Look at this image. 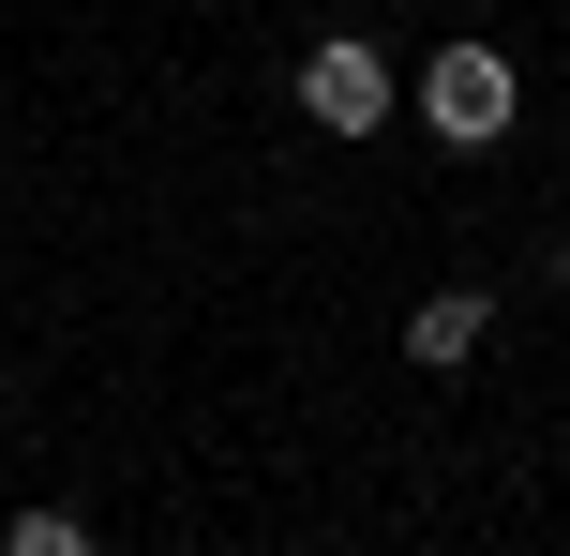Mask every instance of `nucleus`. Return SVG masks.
Returning a JSON list of instances; mask_svg holds the SVG:
<instances>
[{
  "label": "nucleus",
  "mask_w": 570,
  "mask_h": 556,
  "mask_svg": "<svg viewBox=\"0 0 570 556\" xmlns=\"http://www.w3.org/2000/svg\"><path fill=\"white\" fill-rule=\"evenodd\" d=\"M405 106L435 120V150H495V136L525 120V76H511L495 46H435L421 76H405Z\"/></svg>",
  "instance_id": "f257e3e1"
},
{
  "label": "nucleus",
  "mask_w": 570,
  "mask_h": 556,
  "mask_svg": "<svg viewBox=\"0 0 570 556\" xmlns=\"http://www.w3.org/2000/svg\"><path fill=\"white\" fill-rule=\"evenodd\" d=\"M391 106H405V76L361 46V30H331V46L301 60V120H315V136H375Z\"/></svg>",
  "instance_id": "f03ea898"
},
{
  "label": "nucleus",
  "mask_w": 570,
  "mask_h": 556,
  "mask_svg": "<svg viewBox=\"0 0 570 556\" xmlns=\"http://www.w3.org/2000/svg\"><path fill=\"white\" fill-rule=\"evenodd\" d=\"M481 331H495L481 286H435L421 316H405V361H421V377H465V361H481Z\"/></svg>",
  "instance_id": "7ed1b4c3"
},
{
  "label": "nucleus",
  "mask_w": 570,
  "mask_h": 556,
  "mask_svg": "<svg viewBox=\"0 0 570 556\" xmlns=\"http://www.w3.org/2000/svg\"><path fill=\"white\" fill-rule=\"evenodd\" d=\"M0 542H16V556H76V542H90V511H16Z\"/></svg>",
  "instance_id": "20e7f679"
},
{
  "label": "nucleus",
  "mask_w": 570,
  "mask_h": 556,
  "mask_svg": "<svg viewBox=\"0 0 570 556\" xmlns=\"http://www.w3.org/2000/svg\"><path fill=\"white\" fill-rule=\"evenodd\" d=\"M556 286H570V226H556Z\"/></svg>",
  "instance_id": "39448f33"
}]
</instances>
